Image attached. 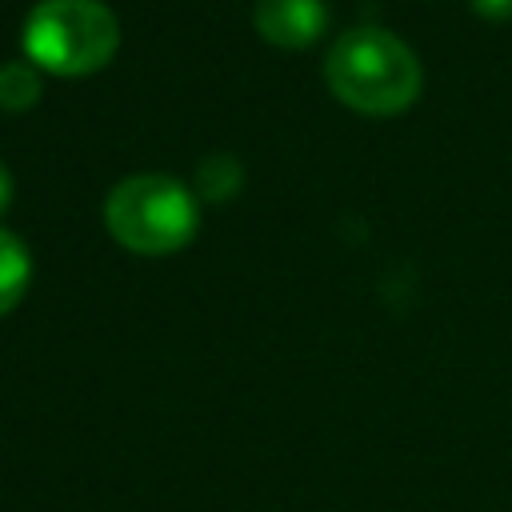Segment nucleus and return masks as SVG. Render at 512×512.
<instances>
[{
    "instance_id": "7",
    "label": "nucleus",
    "mask_w": 512,
    "mask_h": 512,
    "mask_svg": "<svg viewBox=\"0 0 512 512\" xmlns=\"http://www.w3.org/2000/svg\"><path fill=\"white\" fill-rule=\"evenodd\" d=\"M240 180H244L240 164L220 152V156H208V160L200 164V172H196V192H200L204 200H228V196L240 188Z\"/></svg>"
},
{
    "instance_id": "2",
    "label": "nucleus",
    "mask_w": 512,
    "mask_h": 512,
    "mask_svg": "<svg viewBox=\"0 0 512 512\" xmlns=\"http://www.w3.org/2000/svg\"><path fill=\"white\" fill-rule=\"evenodd\" d=\"M200 224L196 192L164 172H136L104 196V228L116 244L140 256L180 252Z\"/></svg>"
},
{
    "instance_id": "4",
    "label": "nucleus",
    "mask_w": 512,
    "mask_h": 512,
    "mask_svg": "<svg viewBox=\"0 0 512 512\" xmlns=\"http://www.w3.org/2000/svg\"><path fill=\"white\" fill-rule=\"evenodd\" d=\"M256 32L276 48H308L328 28L324 0H256Z\"/></svg>"
},
{
    "instance_id": "5",
    "label": "nucleus",
    "mask_w": 512,
    "mask_h": 512,
    "mask_svg": "<svg viewBox=\"0 0 512 512\" xmlns=\"http://www.w3.org/2000/svg\"><path fill=\"white\" fill-rule=\"evenodd\" d=\"M28 280H32V256H28V244L0 228V316H8L24 292H28Z\"/></svg>"
},
{
    "instance_id": "3",
    "label": "nucleus",
    "mask_w": 512,
    "mask_h": 512,
    "mask_svg": "<svg viewBox=\"0 0 512 512\" xmlns=\"http://www.w3.org/2000/svg\"><path fill=\"white\" fill-rule=\"evenodd\" d=\"M120 48V20L100 0H40L24 20L28 64L52 76H92Z\"/></svg>"
},
{
    "instance_id": "8",
    "label": "nucleus",
    "mask_w": 512,
    "mask_h": 512,
    "mask_svg": "<svg viewBox=\"0 0 512 512\" xmlns=\"http://www.w3.org/2000/svg\"><path fill=\"white\" fill-rule=\"evenodd\" d=\"M484 20H512V0H472Z\"/></svg>"
},
{
    "instance_id": "9",
    "label": "nucleus",
    "mask_w": 512,
    "mask_h": 512,
    "mask_svg": "<svg viewBox=\"0 0 512 512\" xmlns=\"http://www.w3.org/2000/svg\"><path fill=\"white\" fill-rule=\"evenodd\" d=\"M12 192H16V184H12V172L4 168V160H0V216L12 208Z\"/></svg>"
},
{
    "instance_id": "1",
    "label": "nucleus",
    "mask_w": 512,
    "mask_h": 512,
    "mask_svg": "<svg viewBox=\"0 0 512 512\" xmlns=\"http://www.w3.org/2000/svg\"><path fill=\"white\" fill-rule=\"evenodd\" d=\"M324 80L340 104L368 116H396L420 96L424 72L400 36L376 24H356L328 48Z\"/></svg>"
},
{
    "instance_id": "6",
    "label": "nucleus",
    "mask_w": 512,
    "mask_h": 512,
    "mask_svg": "<svg viewBox=\"0 0 512 512\" xmlns=\"http://www.w3.org/2000/svg\"><path fill=\"white\" fill-rule=\"evenodd\" d=\"M40 100V72L28 60H4L0 64V108L4 112H28Z\"/></svg>"
}]
</instances>
